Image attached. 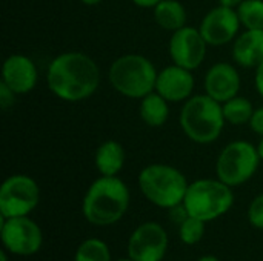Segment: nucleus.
<instances>
[{"instance_id": "nucleus-1", "label": "nucleus", "mask_w": 263, "mask_h": 261, "mask_svg": "<svg viewBox=\"0 0 263 261\" xmlns=\"http://www.w3.org/2000/svg\"><path fill=\"white\" fill-rule=\"evenodd\" d=\"M49 91L65 102H82L91 97L100 85L97 63L86 54L69 51L57 55L48 66Z\"/></svg>"}, {"instance_id": "nucleus-2", "label": "nucleus", "mask_w": 263, "mask_h": 261, "mask_svg": "<svg viewBox=\"0 0 263 261\" xmlns=\"http://www.w3.org/2000/svg\"><path fill=\"white\" fill-rule=\"evenodd\" d=\"M129 198V189L123 180L117 175H102L88 188L82 202V214L94 226H111L123 218Z\"/></svg>"}, {"instance_id": "nucleus-3", "label": "nucleus", "mask_w": 263, "mask_h": 261, "mask_svg": "<svg viewBox=\"0 0 263 261\" xmlns=\"http://www.w3.org/2000/svg\"><path fill=\"white\" fill-rule=\"evenodd\" d=\"M179 120L185 135L199 145L216 142L227 123L222 103L208 94L190 97L182 108Z\"/></svg>"}, {"instance_id": "nucleus-4", "label": "nucleus", "mask_w": 263, "mask_h": 261, "mask_svg": "<svg viewBox=\"0 0 263 261\" xmlns=\"http://www.w3.org/2000/svg\"><path fill=\"white\" fill-rule=\"evenodd\" d=\"M157 69L140 54H125L111 63L108 78L111 86L128 98H143L156 91Z\"/></svg>"}, {"instance_id": "nucleus-5", "label": "nucleus", "mask_w": 263, "mask_h": 261, "mask_svg": "<svg viewBox=\"0 0 263 261\" xmlns=\"http://www.w3.org/2000/svg\"><path fill=\"white\" fill-rule=\"evenodd\" d=\"M188 186L186 177L170 165H148L139 174V188L143 197L157 208L171 209L182 205Z\"/></svg>"}, {"instance_id": "nucleus-6", "label": "nucleus", "mask_w": 263, "mask_h": 261, "mask_svg": "<svg viewBox=\"0 0 263 261\" xmlns=\"http://www.w3.org/2000/svg\"><path fill=\"white\" fill-rule=\"evenodd\" d=\"M234 205L231 186L219 178H200L190 183L183 198L188 215L205 223L225 215Z\"/></svg>"}, {"instance_id": "nucleus-7", "label": "nucleus", "mask_w": 263, "mask_h": 261, "mask_svg": "<svg viewBox=\"0 0 263 261\" xmlns=\"http://www.w3.org/2000/svg\"><path fill=\"white\" fill-rule=\"evenodd\" d=\"M260 160L257 146L245 140L231 142L222 149L216 162L217 178L231 188L240 186L253 178Z\"/></svg>"}, {"instance_id": "nucleus-8", "label": "nucleus", "mask_w": 263, "mask_h": 261, "mask_svg": "<svg viewBox=\"0 0 263 261\" xmlns=\"http://www.w3.org/2000/svg\"><path fill=\"white\" fill-rule=\"evenodd\" d=\"M37 182L25 174L8 177L0 188V215L6 218L28 217L39 205Z\"/></svg>"}, {"instance_id": "nucleus-9", "label": "nucleus", "mask_w": 263, "mask_h": 261, "mask_svg": "<svg viewBox=\"0 0 263 261\" xmlns=\"http://www.w3.org/2000/svg\"><path fill=\"white\" fill-rule=\"evenodd\" d=\"M0 238L5 251L17 257L35 255L43 245L42 229L29 217L0 215Z\"/></svg>"}, {"instance_id": "nucleus-10", "label": "nucleus", "mask_w": 263, "mask_h": 261, "mask_svg": "<svg viewBox=\"0 0 263 261\" xmlns=\"http://www.w3.org/2000/svg\"><path fill=\"white\" fill-rule=\"evenodd\" d=\"M168 251V234L159 223L146 222L128 240V257L134 261H162Z\"/></svg>"}, {"instance_id": "nucleus-11", "label": "nucleus", "mask_w": 263, "mask_h": 261, "mask_svg": "<svg viewBox=\"0 0 263 261\" xmlns=\"http://www.w3.org/2000/svg\"><path fill=\"white\" fill-rule=\"evenodd\" d=\"M206 40L199 29L183 26L173 32L170 40V55L173 62L190 71L199 68L206 55Z\"/></svg>"}, {"instance_id": "nucleus-12", "label": "nucleus", "mask_w": 263, "mask_h": 261, "mask_svg": "<svg viewBox=\"0 0 263 261\" xmlns=\"http://www.w3.org/2000/svg\"><path fill=\"white\" fill-rule=\"evenodd\" d=\"M237 9L228 6H216L202 18L199 31L211 46H222L233 42L240 28Z\"/></svg>"}, {"instance_id": "nucleus-13", "label": "nucleus", "mask_w": 263, "mask_h": 261, "mask_svg": "<svg viewBox=\"0 0 263 261\" xmlns=\"http://www.w3.org/2000/svg\"><path fill=\"white\" fill-rule=\"evenodd\" d=\"M39 80V72L35 63L23 55L12 54L3 62L2 68V82L12 89L17 95L31 92Z\"/></svg>"}, {"instance_id": "nucleus-14", "label": "nucleus", "mask_w": 263, "mask_h": 261, "mask_svg": "<svg viewBox=\"0 0 263 261\" xmlns=\"http://www.w3.org/2000/svg\"><path fill=\"white\" fill-rule=\"evenodd\" d=\"M194 89L193 72L179 65H171L163 68L156 82V92L173 103L185 102L191 97Z\"/></svg>"}, {"instance_id": "nucleus-15", "label": "nucleus", "mask_w": 263, "mask_h": 261, "mask_svg": "<svg viewBox=\"0 0 263 261\" xmlns=\"http://www.w3.org/2000/svg\"><path fill=\"white\" fill-rule=\"evenodd\" d=\"M205 94L214 100L225 103L234 98L240 91V75L230 63L213 65L205 75Z\"/></svg>"}, {"instance_id": "nucleus-16", "label": "nucleus", "mask_w": 263, "mask_h": 261, "mask_svg": "<svg viewBox=\"0 0 263 261\" xmlns=\"http://www.w3.org/2000/svg\"><path fill=\"white\" fill-rule=\"evenodd\" d=\"M233 58L243 68H257L263 62V29H247L233 46Z\"/></svg>"}, {"instance_id": "nucleus-17", "label": "nucleus", "mask_w": 263, "mask_h": 261, "mask_svg": "<svg viewBox=\"0 0 263 261\" xmlns=\"http://www.w3.org/2000/svg\"><path fill=\"white\" fill-rule=\"evenodd\" d=\"M97 171L106 177H116L125 165V149L116 140H108L102 143L94 157Z\"/></svg>"}, {"instance_id": "nucleus-18", "label": "nucleus", "mask_w": 263, "mask_h": 261, "mask_svg": "<svg viewBox=\"0 0 263 261\" xmlns=\"http://www.w3.org/2000/svg\"><path fill=\"white\" fill-rule=\"evenodd\" d=\"M168 100L163 98L159 92H151L140 98V117L145 125L151 128H160L166 123L170 117V106Z\"/></svg>"}, {"instance_id": "nucleus-19", "label": "nucleus", "mask_w": 263, "mask_h": 261, "mask_svg": "<svg viewBox=\"0 0 263 261\" xmlns=\"http://www.w3.org/2000/svg\"><path fill=\"white\" fill-rule=\"evenodd\" d=\"M156 23L166 31H179L186 26V9L179 0H162L154 6Z\"/></svg>"}, {"instance_id": "nucleus-20", "label": "nucleus", "mask_w": 263, "mask_h": 261, "mask_svg": "<svg viewBox=\"0 0 263 261\" xmlns=\"http://www.w3.org/2000/svg\"><path fill=\"white\" fill-rule=\"evenodd\" d=\"M222 108H223L225 120L228 123H231V125H236V126L250 123V120H251V117L254 114L253 103L248 98L239 97V95H236L234 98L222 103Z\"/></svg>"}, {"instance_id": "nucleus-21", "label": "nucleus", "mask_w": 263, "mask_h": 261, "mask_svg": "<svg viewBox=\"0 0 263 261\" xmlns=\"http://www.w3.org/2000/svg\"><path fill=\"white\" fill-rule=\"evenodd\" d=\"M74 261H111V251L103 240L88 238L77 248Z\"/></svg>"}, {"instance_id": "nucleus-22", "label": "nucleus", "mask_w": 263, "mask_h": 261, "mask_svg": "<svg viewBox=\"0 0 263 261\" xmlns=\"http://www.w3.org/2000/svg\"><path fill=\"white\" fill-rule=\"evenodd\" d=\"M237 14L247 29H263V0H243Z\"/></svg>"}, {"instance_id": "nucleus-23", "label": "nucleus", "mask_w": 263, "mask_h": 261, "mask_svg": "<svg viewBox=\"0 0 263 261\" xmlns=\"http://www.w3.org/2000/svg\"><path fill=\"white\" fill-rule=\"evenodd\" d=\"M203 235H205V222H202L199 218L188 215L186 220L179 225L180 242L188 245V246L197 245L203 238Z\"/></svg>"}, {"instance_id": "nucleus-24", "label": "nucleus", "mask_w": 263, "mask_h": 261, "mask_svg": "<svg viewBox=\"0 0 263 261\" xmlns=\"http://www.w3.org/2000/svg\"><path fill=\"white\" fill-rule=\"evenodd\" d=\"M248 220L253 228L263 231V194L257 195L248 208Z\"/></svg>"}, {"instance_id": "nucleus-25", "label": "nucleus", "mask_w": 263, "mask_h": 261, "mask_svg": "<svg viewBox=\"0 0 263 261\" xmlns=\"http://www.w3.org/2000/svg\"><path fill=\"white\" fill-rule=\"evenodd\" d=\"M15 92L12 89H9L3 82H0V106L3 111H6L8 108H11L15 102Z\"/></svg>"}, {"instance_id": "nucleus-26", "label": "nucleus", "mask_w": 263, "mask_h": 261, "mask_svg": "<svg viewBox=\"0 0 263 261\" xmlns=\"http://www.w3.org/2000/svg\"><path fill=\"white\" fill-rule=\"evenodd\" d=\"M250 126L256 134L263 135V106L259 109H254V114L250 120Z\"/></svg>"}, {"instance_id": "nucleus-27", "label": "nucleus", "mask_w": 263, "mask_h": 261, "mask_svg": "<svg viewBox=\"0 0 263 261\" xmlns=\"http://www.w3.org/2000/svg\"><path fill=\"white\" fill-rule=\"evenodd\" d=\"M254 83H256V89L257 92L263 97V62L256 68V77H254Z\"/></svg>"}, {"instance_id": "nucleus-28", "label": "nucleus", "mask_w": 263, "mask_h": 261, "mask_svg": "<svg viewBox=\"0 0 263 261\" xmlns=\"http://www.w3.org/2000/svg\"><path fill=\"white\" fill-rule=\"evenodd\" d=\"M162 0H133V3L137 5V6H140V8H154Z\"/></svg>"}, {"instance_id": "nucleus-29", "label": "nucleus", "mask_w": 263, "mask_h": 261, "mask_svg": "<svg viewBox=\"0 0 263 261\" xmlns=\"http://www.w3.org/2000/svg\"><path fill=\"white\" fill-rule=\"evenodd\" d=\"M217 2H219V5H222V6H228V8L237 9L239 5H240L243 0H217Z\"/></svg>"}, {"instance_id": "nucleus-30", "label": "nucleus", "mask_w": 263, "mask_h": 261, "mask_svg": "<svg viewBox=\"0 0 263 261\" xmlns=\"http://www.w3.org/2000/svg\"><path fill=\"white\" fill-rule=\"evenodd\" d=\"M83 5H86V6H96V5H99V3H102L103 0H80Z\"/></svg>"}, {"instance_id": "nucleus-31", "label": "nucleus", "mask_w": 263, "mask_h": 261, "mask_svg": "<svg viewBox=\"0 0 263 261\" xmlns=\"http://www.w3.org/2000/svg\"><path fill=\"white\" fill-rule=\"evenodd\" d=\"M197 261H220L217 257H214V255H205V257H202V258H199Z\"/></svg>"}, {"instance_id": "nucleus-32", "label": "nucleus", "mask_w": 263, "mask_h": 261, "mask_svg": "<svg viewBox=\"0 0 263 261\" xmlns=\"http://www.w3.org/2000/svg\"><path fill=\"white\" fill-rule=\"evenodd\" d=\"M257 152H259L260 158L263 160V135L262 138H260V142H259V145H257Z\"/></svg>"}, {"instance_id": "nucleus-33", "label": "nucleus", "mask_w": 263, "mask_h": 261, "mask_svg": "<svg viewBox=\"0 0 263 261\" xmlns=\"http://www.w3.org/2000/svg\"><path fill=\"white\" fill-rule=\"evenodd\" d=\"M6 252H8V251H5V249H3V251L0 252V261H8V257H6Z\"/></svg>"}, {"instance_id": "nucleus-34", "label": "nucleus", "mask_w": 263, "mask_h": 261, "mask_svg": "<svg viewBox=\"0 0 263 261\" xmlns=\"http://www.w3.org/2000/svg\"><path fill=\"white\" fill-rule=\"evenodd\" d=\"M116 261H134L131 257H128V258H120V260H116Z\"/></svg>"}]
</instances>
